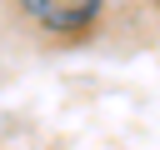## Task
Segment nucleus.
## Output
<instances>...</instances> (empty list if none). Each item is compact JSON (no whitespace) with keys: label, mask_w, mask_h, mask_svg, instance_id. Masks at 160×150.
Listing matches in <instances>:
<instances>
[{"label":"nucleus","mask_w":160,"mask_h":150,"mask_svg":"<svg viewBox=\"0 0 160 150\" xmlns=\"http://www.w3.org/2000/svg\"><path fill=\"white\" fill-rule=\"evenodd\" d=\"M100 5L105 0H20V10L30 15V25H40L45 35H60V40L90 30L95 15H100Z\"/></svg>","instance_id":"1"}]
</instances>
